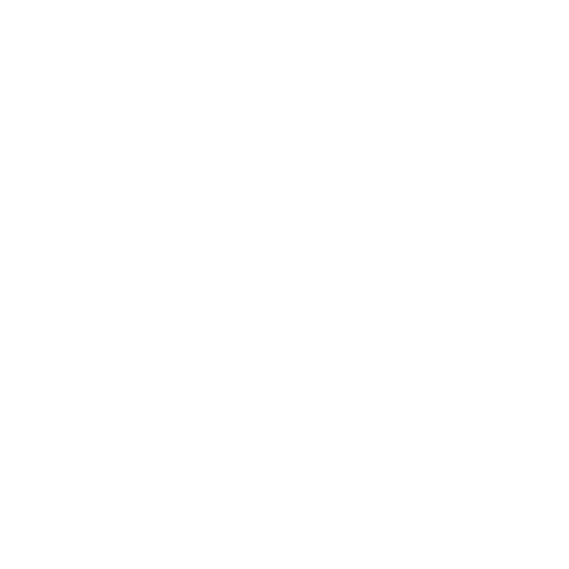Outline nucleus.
Returning a JSON list of instances; mask_svg holds the SVG:
<instances>
[]
</instances>
